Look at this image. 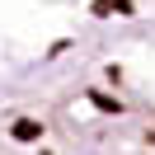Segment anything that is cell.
Listing matches in <instances>:
<instances>
[{"mask_svg":"<svg viewBox=\"0 0 155 155\" xmlns=\"http://www.w3.org/2000/svg\"><path fill=\"white\" fill-rule=\"evenodd\" d=\"M0 155H155V99L80 85L0 113Z\"/></svg>","mask_w":155,"mask_h":155,"instance_id":"6da1fadb","label":"cell"}]
</instances>
